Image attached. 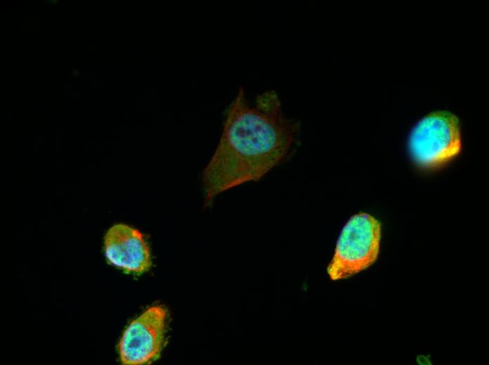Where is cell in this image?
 <instances>
[{
	"label": "cell",
	"instance_id": "obj_1",
	"mask_svg": "<svg viewBox=\"0 0 489 365\" xmlns=\"http://www.w3.org/2000/svg\"><path fill=\"white\" fill-rule=\"evenodd\" d=\"M299 131V121L286 115L275 90L263 91L251 100L240 87L202 171L205 206L223 192L260 180L287 160L296 149Z\"/></svg>",
	"mask_w": 489,
	"mask_h": 365
},
{
	"label": "cell",
	"instance_id": "obj_2",
	"mask_svg": "<svg viewBox=\"0 0 489 365\" xmlns=\"http://www.w3.org/2000/svg\"><path fill=\"white\" fill-rule=\"evenodd\" d=\"M406 144L410 159L419 168L433 171L445 167L462 150L460 119L448 109L431 111L413 125Z\"/></svg>",
	"mask_w": 489,
	"mask_h": 365
},
{
	"label": "cell",
	"instance_id": "obj_3",
	"mask_svg": "<svg viewBox=\"0 0 489 365\" xmlns=\"http://www.w3.org/2000/svg\"><path fill=\"white\" fill-rule=\"evenodd\" d=\"M380 222L363 212L353 215L338 237L327 272L333 281L351 277L373 265L379 255Z\"/></svg>",
	"mask_w": 489,
	"mask_h": 365
},
{
	"label": "cell",
	"instance_id": "obj_4",
	"mask_svg": "<svg viewBox=\"0 0 489 365\" xmlns=\"http://www.w3.org/2000/svg\"><path fill=\"white\" fill-rule=\"evenodd\" d=\"M167 311L161 305L146 309L127 326L118 350L123 364L143 365L156 361L164 343Z\"/></svg>",
	"mask_w": 489,
	"mask_h": 365
},
{
	"label": "cell",
	"instance_id": "obj_5",
	"mask_svg": "<svg viewBox=\"0 0 489 365\" xmlns=\"http://www.w3.org/2000/svg\"><path fill=\"white\" fill-rule=\"evenodd\" d=\"M103 249L107 260L127 273L143 274L152 266L149 244L143 233L131 225H112L104 236Z\"/></svg>",
	"mask_w": 489,
	"mask_h": 365
}]
</instances>
